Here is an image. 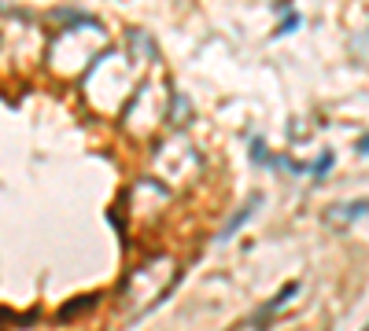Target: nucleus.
Returning a JSON list of instances; mask_svg holds the SVG:
<instances>
[{
	"label": "nucleus",
	"mask_w": 369,
	"mask_h": 331,
	"mask_svg": "<svg viewBox=\"0 0 369 331\" xmlns=\"http://www.w3.org/2000/svg\"><path fill=\"white\" fill-rule=\"evenodd\" d=\"M255 206H263V195H258V191H255V195L248 199V203H244L241 210H236V214H233V217L226 221V228L218 232V243H226V239H229V236H233L236 228H241V225H244V221H248V217L255 214Z\"/></svg>",
	"instance_id": "obj_1"
},
{
	"label": "nucleus",
	"mask_w": 369,
	"mask_h": 331,
	"mask_svg": "<svg viewBox=\"0 0 369 331\" xmlns=\"http://www.w3.org/2000/svg\"><path fill=\"white\" fill-rule=\"evenodd\" d=\"M369 214V199H355V203H343V206H333L329 221H340V225H351V221L365 217Z\"/></svg>",
	"instance_id": "obj_2"
},
{
	"label": "nucleus",
	"mask_w": 369,
	"mask_h": 331,
	"mask_svg": "<svg viewBox=\"0 0 369 331\" xmlns=\"http://www.w3.org/2000/svg\"><path fill=\"white\" fill-rule=\"evenodd\" d=\"M295 291H299V283H295V280H292V283H285V287H280V291H277V295H273V298L263 305V313H273V309H277V305H285V302H288Z\"/></svg>",
	"instance_id": "obj_3"
},
{
	"label": "nucleus",
	"mask_w": 369,
	"mask_h": 331,
	"mask_svg": "<svg viewBox=\"0 0 369 331\" xmlns=\"http://www.w3.org/2000/svg\"><path fill=\"white\" fill-rule=\"evenodd\" d=\"M89 305H96V298H93V295H89V298H85V302H71V305H63V309H59V317H63V320H67V317H74V313H81V309H89Z\"/></svg>",
	"instance_id": "obj_4"
},
{
	"label": "nucleus",
	"mask_w": 369,
	"mask_h": 331,
	"mask_svg": "<svg viewBox=\"0 0 369 331\" xmlns=\"http://www.w3.org/2000/svg\"><path fill=\"white\" fill-rule=\"evenodd\" d=\"M329 166H333V151H321L318 162L310 166V173H314V177H325V173H329Z\"/></svg>",
	"instance_id": "obj_5"
},
{
	"label": "nucleus",
	"mask_w": 369,
	"mask_h": 331,
	"mask_svg": "<svg viewBox=\"0 0 369 331\" xmlns=\"http://www.w3.org/2000/svg\"><path fill=\"white\" fill-rule=\"evenodd\" d=\"M358 154H369V137H362V140H358Z\"/></svg>",
	"instance_id": "obj_6"
},
{
	"label": "nucleus",
	"mask_w": 369,
	"mask_h": 331,
	"mask_svg": "<svg viewBox=\"0 0 369 331\" xmlns=\"http://www.w3.org/2000/svg\"><path fill=\"white\" fill-rule=\"evenodd\" d=\"M362 331H369V324H365V327H362Z\"/></svg>",
	"instance_id": "obj_7"
}]
</instances>
